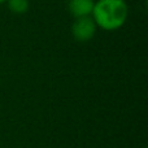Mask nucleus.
Wrapping results in <instances>:
<instances>
[{
  "mask_svg": "<svg viewBox=\"0 0 148 148\" xmlns=\"http://www.w3.org/2000/svg\"><path fill=\"white\" fill-rule=\"evenodd\" d=\"M97 27L105 31L121 29L129 17V7L125 0H97L91 14Z\"/></svg>",
  "mask_w": 148,
  "mask_h": 148,
  "instance_id": "1",
  "label": "nucleus"
},
{
  "mask_svg": "<svg viewBox=\"0 0 148 148\" xmlns=\"http://www.w3.org/2000/svg\"><path fill=\"white\" fill-rule=\"evenodd\" d=\"M96 23L94 22L92 17H82L75 18L74 23L72 25V35L77 42L81 43H86V42L91 40L96 34Z\"/></svg>",
  "mask_w": 148,
  "mask_h": 148,
  "instance_id": "2",
  "label": "nucleus"
},
{
  "mask_svg": "<svg viewBox=\"0 0 148 148\" xmlns=\"http://www.w3.org/2000/svg\"><path fill=\"white\" fill-rule=\"evenodd\" d=\"M94 0H69L68 8L74 18L90 17L94 10Z\"/></svg>",
  "mask_w": 148,
  "mask_h": 148,
  "instance_id": "3",
  "label": "nucleus"
},
{
  "mask_svg": "<svg viewBox=\"0 0 148 148\" xmlns=\"http://www.w3.org/2000/svg\"><path fill=\"white\" fill-rule=\"evenodd\" d=\"M8 8L14 14H23L29 10V0H7Z\"/></svg>",
  "mask_w": 148,
  "mask_h": 148,
  "instance_id": "4",
  "label": "nucleus"
},
{
  "mask_svg": "<svg viewBox=\"0 0 148 148\" xmlns=\"http://www.w3.org/2000/svg\"><path fill=\"white\" fill-rule=\"evenodd\" d=\"M7 0H0V4H3V3H5Z\"/></svg>",
  "mask_w": 148,
  "mask_h": 148,
  "instance_id": "5",
  "label": "nucleus"
}]
</instances>
